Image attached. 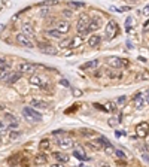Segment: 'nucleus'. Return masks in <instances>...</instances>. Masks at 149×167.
<instances>
[{"instance_id":"ddd939ff","label":"nucleus","mask_w":149,"mask_h":167,"mask_svg":"<svg viewBox=\"0 0 149 167\" xmlns=\"http://www.w3.org/2000/svg\"><path fill=\"white\" fill-rule=\"evenodd\" d=\"M100 43H102V36H99V35L90 36V39H88V46L90 48H99Z\"/></svg>"},{"instance_id":"7ed1b4c3","label":"nucleus","mask_w":149,"mask_h":167,"mask_svg":"<svg viewBox=\"0 0 149 167\" xmlns=\"http://www.w3.org/2000/svg\"><path fill=\"white\" fill-rule=\"evenodd\" d=\"M108 64L113 69H122V67H128V60L125 58H119V57H111L108 58Z\"/></svg>"},{"instance_id":"dca6fc26","label":"nucleus","mask_w":149,"mask_h":167,"mask_svg":"<svg viewBox=\"0 0 149 167\" xmlns=\"http://www.w3.org/2000/svg\"><path fill=\"white\" fill-rule=\"evenodd\" d=\"M20 78H21V73H20V72H11V73H9V76H8V79H6V84L12 85V84L17 82Z\"/></svg>"},{"instance_id":"20e7f679","label":"nucleus","mask_w":149,"mask_h":167,"mask_svg":"<svg viewBox=\"0 0 149 167\" xmlns=\"http://www.w3.org/2000/svg\"><path fill=\"white\" fill-rule=\"evenodd\" d=\"M116 33H118V24L113 20H111L106 26V41H112L116 36Z\"/></svg>"},{"instance_id":"2f4dec72","label":"nucleus","mask_w":149,"mask_h":167,"mask_svg":"<svg viewBox=\"0 0 149 167\" xmlns=\"http://www.w3.org/2000/svg\"><path fill=\"white\" fill-rule=\"evenodd\" d=\"M63 15H64L66 18H72V17H73V11H70V9H64V11H63Z\"/></svg>"},{"instance_id":"6e6552de","label":"nucleus","mask_w":149,"mask_h":167,"mask_svg":"<svg viewBox=\"0 0 149 167\" xmlns=\"http://www.w3.org/2000/svg\"><path fill=\"white\" fill-rule=\"evenodd\" d=\"M55 30H58L61 35H66L70 30V24L67 21H64V20H60V21L55 23Z\"/></svg>"},{"instance_id":"f257e3e1","label":"nucleus","mask_w":149,"mask_h":167,"mask_svg":"<svg viewBox=\"0 0 149 167\" xmlns=\"http://www.w3.org/2000/svg\"><path fill=\"white\" fill-rule=\"evenodd\" d=\"M88 24H90V17L87 14H82L78 20V24H76V30L79 33V36H85L88 35Z\"/></svg>"},{"instance_id":"58836bf2","label":"nucleus","mask_w":149,"mask_h":167,"mask_svg":"<svg viewBox=\"0 0 149 167\" xmlns=\"http://www.w3.org/2000/svg\"><path fill=\"white\" fill-rule=\"evenodd\" d=\"M60 84H61L63 87H66V88H67V87H70V84H69V81H67V79H61V81H60Z\"/></svg>"},{"instance_id":"a878e982","label":"nucleus","mask_w":149,"mask_h":167,"mask_svg":"<svg viewBox=\"0 0 149 167\" xmlns=\"http://www.w3.org/2000/svg\"><path fill=\"white\" fill-rule=\"evenodd\" d=\"M69 6L73 8V9H81V8L85 6V3H82V2H69Z\"/></svg>"},{"instance_id":"ea45409f","label":"nucleus","mask_w":149,"mask_h":167,"mask_svg":"<svg viewBox=\"0 0 149 167\" xmlns=\"http://www.w3.org/2000/svg\"><path fill=\"white\" fill-rule=\"evenodd\" d=\"M55 3H57L55 0H54V2H45V3H42L40 6H49V5H55Z\"/></svg>"},{"instance_id":"37998d69","label":"nucleus","mask_w":149,"mask_h":167,"mask_svg":"<svg viewBox=\"0 0 149 167\" xmlns=\"http://www.w3.org/2000/svg\"><path fill=\"white\" fill-rule=\"evenodd\" d=\"M122 134H124V133H122V131H116V133H115V136H116V137H121V136H122Z\"/></svg>"},{"instance_id":"de8ad7c7","label":"nucleus","mask_w":149,"mask_h":167,"mask_svg":"<svg viewBox=\"0 0 149 167\" xmlns=\"http://www.w3.org/2000/svg\"><path fill=\"white\" fill-rule=\"evenodd\" d=\"M52 167H64V166H63V164L60 163V164H54V166H52Z\"/></svg>"},{"instance_id":"8fccbe9b","label":"nucleus","mask_w":149,"mask_h":167,"mask_svg":"<svg viewBox=\"0 0 149 167\" xmlns=\"http://www.w3.org/2000/svg\"><path fill=\"white\" fill-rule=\"evenodd\" d=\"M2 29H3V26H0V30H2Z\"/></svg>"},{"instance_id":"c03bdc74","label":"nucleus","mask_w":149,"mask_h":167,"mask_svg":"<svg viewBox=\"0 0 149 167\" xmlns=\"http://www.w3.org/2000/svg\"><path fill=\"white\" fill-rule=\"evenodd\" d=\"M142 157H143V158H145V161H148V152H146V151H145V154H143V155H142Z\"/></svg>"},{"instance_id":"4468645a","label":"nucleus","mask_w":149,"mask_h":167,"mask_svg":"<svg viewBox=\"0 0 149 167\" xmlns=\"http://www.w3.org/2000/svg\"><path fill=\"white\" fill-rule=\"evenodd\" d=\"M100 29V18H93L90 20V24H88V32H96Z\"/></svg>"},{"instance_id":"39448f33","label":"nucleus","mask_w":149,"mask_h":167,"mask_svg":"<svg viewBox=\"0 0 149 167\" xmlns=\"http://www.w3.org/2000/svg\"><path fill=\"white\" fill-rule=\"evenodd\" d=\"M17 42H18V45H21V46H24V48H35V43L30 41V38L29 36H26V35H23V33H18L17 35Z\"/></svg>"},{"instance_id":"2eb2a0df","label":"nucleus","mask_w":149,"mask_h":167,"mask_svg":"<svg viewBox=\"0 0 149 167\" xmlns=\"http://www.w3.org/2000/svg\"><path fill=\"white\" fill-rule=\"evenodd\" d=\"M84 45V38L82 36H73L72 39H70V48H79V46H82Z\"/></svg>"},{"instance_id":"4c0bfd02","label":"nucleus","mask_w":149,"mask_h":167,"mask_svg":"<svg viewBox=\"0 0 149 167\" xmlns=\"http://www.w3.org/2000/svg\"><path fill=\"white\" fill-rule=\"evenodd\" d=\"M54 136H57V137L60 136V137H61V136H64V131H63V130H55V131H54Z\"/></svg>"},{"instance_id":"393cba45","label":"nucleus","mask_w":149,"mask_h":167,"mask_svg":"<svg viewBox=\"0 0 149 167\" xmlns=\"http://www.w3.org/2000/svg\"><path fill=\"white\" fill-rule=\"evenodd\" d=\"M49 146H51V143H49V140H46V139H43V140L40 142V145H39V148H40V152H46V151L49 149Z\"/></svg>"},{"instance_id":"f8f14e48","label":"nucleus","mask_w":149,"mask_h":167,"mask_svg":"<svg viewBox=\"0 0 149 167\" xmlns=\"http://www.w3.org/2000/svg\"><path fill=\"white\" fill-rule=\"evenodd\" d=\"M21 30H23V35H26V36H32V35H35V27H33V24L32 23H23L21 24Z\"/></svg>"},{"instance_id":"09e8293b","label":"nucleus","mask_w":149,"mask_h":167,"mask_svg":"<svg viewBox=\"0 0 149 167\" xmlns=\"http://www.w3.org/2000/svg\"><path fill=\"white\" fill-rule=\"evenodd\" d=\"M2 64H5V60H3V58H0V66H2Z\"/></svg>"},{"instance_id":"c85d7f7f","label":"nucleus","mask_w":149,"mask_h":167,"mask_svg":"<svg viewBox=\"0 0 149 167\" xmlns=\"http://www.w3.org/2000/svg\"><path fill=\"white\" fill-rule=\"evenodd\" d=\"M105 152H106L108 155H113V152H115V149H113V146H112V143H111V145H106V146H105Z\"/></svg>"},{"instance_id":"c9c22d12","label":"nucleus","mask_w":149,"mask_h":167,"mask_svg":"<svg viewBox=\"0 0 149 167\" xmlns=\"http://www.w3.org/2000/svg\"><path fill=\"white\" fill-rule=\"evenodd\" d=\"M125 100H127V97H125V96H121V97H118L116 103H118V105H124V103H125Z\"/></svg>"},{"instance_id":"7c9ffc66","label":"nucleus","mask_w":149,"mask_h":167,"mask_svg":"<svg viewBox=\"0 0 149 167\" xmlns=\"http://www.w3.org/2000/svg\"><path fill=\"white\" fill-rule=\"evenodd\" d=\"M119 123H121L119 118H111V120H109V125H111V127H116Z\"/></svg>"},{"instance_id":"f704fd0d","label":"nucleus","mask_w":149,"mask_h":167,"mask_svg":"<svg viewBox=\"0 0 149 167\" xmlns=\"http://www.w3.org/2000/svg\"><path fill=\"white\" fill-rule=\"evenodd\" d=\"M93 149H100L102 148V145L99 143V140H96V142H91V145H90Z\"/></svg>"},{"instance_id":"a19ab883","label":"nucleus","mask_w":149,"mask_h":167,"mask_svg":"<svg viewBox=\"0 0 149 167\" xmlns=\"http://www.w3.org/2000/svg\"><path fill=\"white\" fill-rule=\"evenodd\" d=\"M81 96H82V93L79 90H74V97H81Z\"/></svg>"},{"instance_id":"603ef678","label":"nucleus","mask_w":149,"mask_h":167,"mask_svg":"<svg viewBox=\"0 0 149 167\" xmlns=\"http://www.w3.org/2000/svg\"><path fill=\"white\" fill-rule=\"evenodd\" d=\"M131 2H137V0H131Z\"/></svg>"},{"instance_id":"a18cd8bd","label":"nucleus","mask_w":149,"mask_h":167,"mask_svg":"<svg viewBox=\"0 0 149 167\" xmlns=\"http://www.w3.org/2000/svg\"><path fill=\"white\" fill-rule=\"evenodd\" d=\"M148 11H149V6H145V11H143V14H145V15H148Z\"/></svg>"},{"instance_id":"e433bc0d","label":"nucleus","mask_w":149,"mask_h":167,"mask_svg":"<svg viewBox=\"0 0 149 167\" xmlns=\"http://www.w3.org/2000/svg\"><path fill=\"white\" fill-rule=\"evenodd\" d=\"M125 23H127V32H130V24H133V18H131V17H128Z\"/></svg>"},{"instance_id":"9b49d317","label":"nucleus","mask_w":149,"mask_h":167,"mask_svg":"<svg viewBox=\"0 0 149 167\" xmlns=\"http://www.w3.org/2000/svg\"><path fill=\"white\" fill-rule=\"evenodd\" d=\"M32 108H36V109H49V103L45 102V100H39V99H33L32 100Z\"/></svg>"},{"instance_id":"79ce46f5","label":"nucleus","mask_w":149,"mask_h":167,"mask_svg":"<svg viewBox=\"0 0 149 167\" xmlns=\"http://www.w3.org/2000/svg\"><path fill=\"white\" fill-rule=\"evenodd\" d=\"M20 136V133H11V139H17Z\"/></svg>"},{"instance_id":"72a5a7b5","label":"nucleus","mask_w":149,"mask_h":167,"mask_svg":"<svg viewBox=\"0 0 149 167\" xmlns=\"http://www.w3.org/2000/svg\"><path fill=\"white\" fill-rule=\"evenodd\" d=\"M73 155L76 157V158H78V160H87V157H85V155H82V154H81L79 151H74Z\"/></svg>"},{"instance_id":"c756f323","label":"nucleus","mask_w":149,"mask_h":167,"mask_svg":"<svg viewBox=\"0 0 149 167\" xmlns=\"http://www.w3.org/2000/svg\"><path fill=\"white\" fill-rule=\"evenodd\" d=\"M109 76H111L112 79H121V78H122V73H121V72H116V73H115V72H111Z\"/></svg>"},{"instance_id":"1a4fd4ad","label":"nucleus","mask_w":149,"mask_h":167,"mask_svg":"<svg viewBox=\"0 0 149 167\" xmlns=\"http://www.w3.org/2000/svg\"><path fill=\"white\" fill-rule=\"evenodd\" d=\"M36 72V66L33 63H21L20 64V73H33Z\"/></svg>"},{"instance_id":"3c124183","label":"nucleus","mask_w":149,"mask_h":167,"mask_svg":"<svg viewBox=\"0 0 149 167\" xmlns=\"http://www.w3.org/2000/svg\"><path fill=\"white\" fill-rule=\"evenodd\" d=\"M0 145H2V139H0Z\"/></svg>"},{"instance_id":"0eeeda50","label":"nucleus","mask_w":149,"mask_h":167,"mask_svg":"<svg viewBox=\"0 0 149 167\" xmlns=\"http://www.w3.org/2000/svg\"><path fill=\"white\" fill-rule=\"evenodd\" d=\"M39 46H40V51L43 54H48V55H57L58 54V49L49 43H39Z\"/></svg>"},{"instance_id":"6ab92c4d","label":"nucleus","mask_w":149,"mask_h":167,"mask_svg":"<svg viewBox=\"0 0 149 167\" xmlns=\"http://www.w3.org/2000/svg\"><path fill=\"white\" fill-rule=\"evenodd\" d=\"M148 134V123H143L137 127V136L139 137H145Z\"/></svg>"},{"instance_id":"f03ea898","label":"nucleus","mask_w":149,"mask_h":167,"mask_svg":"<svg viewBox=\"0 0 149 167\" xmlns=\"http://www.w3.org/2000/svg\"><path fill=\"white\" fill-rule=\"evenodd\" d=\"M23 115H24V120H27L29 123H40L42 121V115L33 108H24Z\"/></svg>"},{"instance_id":"cd10ccee","label":"nucleus","mask_w":149,"mask_h":167,"mask_svg":"<svg viewBox=\"0 0 149 167\" xmlns=\"http://www.w3.org/2000/svg\"><path fill=\"white\" fill-rule=\"evenodd\" d=\"M6 131H8V125H6V123L3 120H0V136L5 134Z\"/></svg>"},{"instance_id":"4be33fe9","label":"nucleus","mask_w":149,"mask_h":167,"mask_svg":"<svg viewBox=\"0 0 149 167\" xmlns=\"http://www.w3.org/2000/svg\"><path fill=\"white\" fill-rule=\"evenodd\" d=\"M97 66H99V60H91V61L82 64L81 69H82V70H88V69H94V67H97Z\"/></svg>"},{"instance_id":"a211bd4d","label":"nucleus","mask_w":149,"mask_h":167,"mask_svg":"<svg viewBox=\"0 0 149 167\" xmlns=\"http://www.w3.org/2000/svg\"><path fill=\"white\" fill-rule=\"evenodd\" d=\"M29 82L32 84L33 87H42L43 79H42V76H39V75H32L30 79H29Z\"/></svg>"},{"instance_id":"b1692460","label":"nucleus","mask_w":149,"mask_h":167,"mask_svg":"<svg viewBox=\"0 0 149 167\" xmlns=\"http://www.w3.org/2000/svg\"><path fill=\"white\" fill-rule=\"evenodd\" d=\"M103 108H105V111H106V112H111V114H115V112L118 111L116 103H113V102H108V103H106Z\"/></svg>"},{"instance_id":"5701e85b","label":"nucleus","mask_w":149,"mask_h":167,"mask_svg":"<svg viewBox=\"0 0 149 167\" xmlns=\"http://www.w3.org/2000/svg\"><path fill=\"white\" fill-rule=\"evenodd\" d=\"M54 155V158L57 160V161H60L61 164L63 163H67L69 161V155H66V154H60V152H55V154H52Z\"/></svg>"},{"instance_id":"473e14b6","label":"nucleus","mask_w":149,"mask_h":167,"mask_svg":"<svg viewBox=\"0 0 149 167\" xmlns=\"http://www.w3.org/2000/svg\"><path fill=\"white\" fill-rule=\"evenodd\" d=\"M113 155H116L118 158H122V160L125 158V154H124L122 151H119V149H115V152H113Z\"/></svg>"},{"instance_id":"f3484780","label":"nucleus","mask_w":149,"mask_h":167,"mask_svg":"<svg viewBox=\"0 0 149 167\" xmlns=\"http://www.w3.org/2000/svg\"><path fill=\"white\" fill-rule=\"evenodd\" d=\"M6 121H8V124H9L11 128H17V127L20 125V121L17 120V117H14V115H11V114L6 115Z\"/></svg>"},{"instance_id":"423d86ee","label":"nucleus","mask_w":149,"mask_h":167,"mask_svg":"<svg viewBox=\"0 0 149 167\" xmlns=\"http://www.w3.org/2000/svg\"><path fill=\"white\" fill-rule=\"evenodd\" d=\"M57 145H58L61 149H70V148H73L74 142L70 139V137L61 136V137H58V139H57Z\"/></svg>"},{"instance_id":"49530a36","label":"nucleus","mask_w":149,"mask_h":167,"mask_svg":"<svg viewBox=\"0 0 149 167\" xmlns=\"http://www.w3.org/2000/svg\"><path fill=\"white\" fill-rule=\"evenodd\" d=\"M100 167H111V166H109V164H105V163H102V164H100Z\"/></svg>"},{"instance_id":"412c9836","label":"nucleus","mask_w":149,"mask_h":167,"mask_svg":"<svg viewBox=\"0 0 149 167\" xmlns=\"http://www.w3.org/2000/svg\"><path fill=\"white\" fill-rule=\"evenodd\" d=\"M46 36H49V38H52V39H61V38H63V35H61L58 30H55V29L46 30Z\"/></svg>"},{"instance_id":"9d476101","label":"nucleus","mask_w":149,"mask_h":167,"mask_svg":"<svg viewBox=\"0 0 149 167\" xmlns=\"http://www.w3.org/2000/svg\"><path fill=\"white\" fill-rule=\"evenodd\" d=\"M133 100H134V105H136V108H137L139 111H142V109L146 106V100H143V94H142V93H137V94L133 97Z\"/></svg>"},{"instance_id":"bb28decb","label":"nucleus","mask_w":149,"mask_h":167,"mask_svg":"<svg viewBox=\"0 0 149 167\" xmlns=\"http://www.w3.org/2000/svg\"><path fill=\"white\" fill-rule=\"evenodd\" d=\"M60 49H66V48H70V39H63L60 41Z\"/></svg>"},{"instance_id":"aec40b11","label":"nucleus","mask_w":149,"mask_h":167,"mask_svg":"<svg viewBox=\"0 0 149 167\" xmlns=\"http://www.w3.org/2000/svg\"><path fill=\"white\" fill-rule=\"evenodd\" d=\"M48 161V157L43 154V152H40V154H37L36 157H35V163H36L37 166H42V164H45Z\"/></svg>"}]
</instances>
